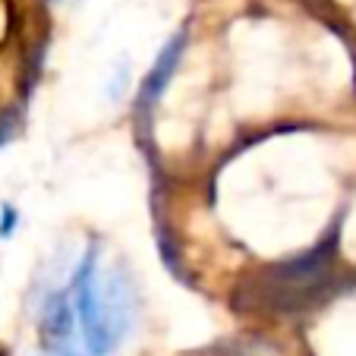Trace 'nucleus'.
Here are the masks:
<instances>
[{
	"mask_svg": "<svg viewBox=\"0 0 356 356\" xmlns=\"http://www.w3.org/2000/svg\"><path fill=\"white\" fill-rule=\"evenodd\" d=\"M67 293L73 302L79 350L86 356H114L139 318V290L127 265L114 262L101 271V246L88 243L70 275Z\"/></svg>",
	"mask_w": 356,
	"mask_h": 356,
	"instance_id": "1",
	"label": "nucleus"
},
{
	"mask_svg": "<svg viewBox=\"0 0 356 356\" xmlns=\"http://www.w3.org/2000/svg\"><path fill=\"white\" fill-rule=\"evenodd\" d=\"M38 325H41V337H44V350L76 343V316L67 287L44 293L38 309Z\"/></svg>",
	"mask_w": 356,
	"mask_h": 356,
	"instance_id": "2",
	"label": "nucleus"
},
{
	"mask_svg": "<svg viewBox=\"0 0 356 356\" xmlns=\"http://www.w3.org/2000/svg\"><path fill=\"white\" fill-rule=\"evenodd\" d=\"M183 51H186V32H177L174 38L161 47V54L155 57V63H152V70H148L145 82H142V88H139V104L142 108H152V104L164 95V88L170 86L177 67H180V60H183Z\"/></svg>",
	"mask_w": 356,
	"mask_h": 356,
	"instance_id": "3",
	"label": "nucleus"
},
{
	"mask_svg": "<svg viewBox=\"0 0 356 356\" xmlns=\"http://www.w3.org/2000/svg\"><path fill=\"white\" fill-rule=\"evenodd\" d=\"M19 227V211H16L13 202H3L0 205V240H10Z\"/></svg>",
	"mask_w": 356,
	"mask_h": 356,
	"instance_id": "4",
	"label": "nucleus"
},
{
	"mask_svg": "<svg viewBox=\"0 0 356 356\" xmlns=\"http://www.w3.org/2000/svg\"><path fill=\"white\" fill-rule=\"evenodd\" d=\"M127 88H129V63H127V60H120V63H117V73H114V79H111V86H108L111 101H120Z\"/></svg>",
	"mask_w": 356,
	"mask_h": 356,
	"instance_id": "5",
	"label": "nucleus"
},
{
	"mask_svg": "<svg viewBox=\"0 0 356 356\" xmlns=\"http://www.w3.org/2000/svg\"><path fill=\"white\" fill-rule=\"evenodd\" d=\"M16 129H19V120H16V117L0 114V145H7V142L16 136Z\"/></svg>",
	"mask_w": 356,
	"mask_h": 356,
	"instance_id": "6",
	"label": "nucleus"
},
{
	"mask_svg": "<svg viewBox=\"0 0 356 356\" xmlns=\"http://www.w3.org/2000/svg\"><path fill=\"white\" fill-rule=\"evenodd\" d=\"M41 356H86V353H82L76 343H70V347H51V350H44Z\"/></svg>",
	"mask_w": 356,
	"mask_h": 356,
	"instance_id": "7",
	"label": "nucleus"
}]
</instances>
